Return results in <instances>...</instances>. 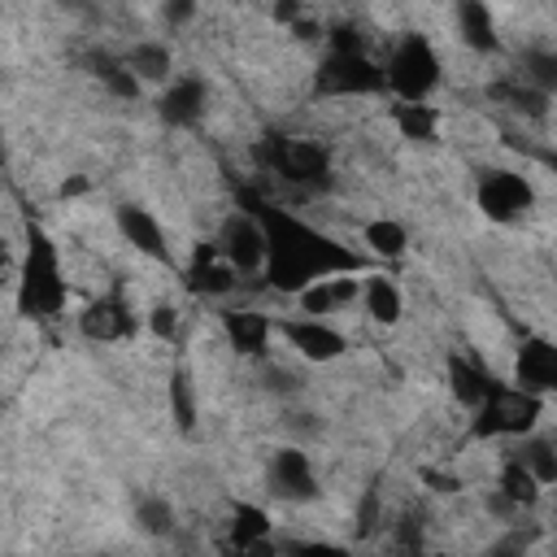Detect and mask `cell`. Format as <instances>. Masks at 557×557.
I'll list each match as a JSON object with an SVG mask.
<instances>
[{
	"mask_svg": "<svg viewBox=\"0 0 557 557\" xmlns=\"http://www.w3.org/2000/svg\"><path fill=\"white\" fill-rule=\"evenodd\" d=\"M244 205L265 226V270L261 274L270 278L274 292L300 296L309 283H318L326 274H361L366 270V261L348 244L331 239L326 231L309 226L305 218H296L270 200H257V196H244Z\"/></svg>",
	"mask_w": 557,
	"mask_h": 557,
	"instance_id": "6da1fadb",
	"label": "cell"
},
{
	"mask_svg": "<svg viewBox=\"0 0 557 557\" xmlns=\"http://www.w3.org/2000/svg\"><path fill=\"white\" fill-rule=\"evenodd\" d=\"M70 300V287L61 278V261L52 239L30 226L26 231V257H22V278H17V309L22 318H57Z\"/></svg>",
	"mask_w": 557,
	"mask_h": 557,
	"instance_id": "7a4b0ae2",
	"label": "cell"
},
{
	"mask_svg": "<svg viewBox=\"0 0 557 557\" xmlns=\"http://www.w3.org/2000/svg\"><path fill=\"white\" fill-rule=\"evenodd\" d=\"M470 435L474 440H505V435H531L540 413H544V396L518 387V383H492V392L470 409Z\"/></svg>",
	"mask_w": 557,
	"mask_h": 557,
	"instance_id": "3957f363",
	"label": "cell"
},
{
	"mask_svg": "<svg viewBox=\"0 0 557 557\" xmlns=\"http://www.w3.org/2000/svg\"><path fill=\"white\" fill-rule=\"evenodd\" d=\"M383 70H387V91H396V100H426L440 87V57L426 35H405Z\"/></svg>",
	"mask_w": 557,
	"mask_h": 557,
	"instance_id": "277c9868",
	"label": "cell"
},
{
	"mask_svg": "<svg viewBox=\"0 0 557 557\" xmlns=\"http://www.w3.org/2000/svg\"><path fill=\"white\" fill-rule=\"evenodd\" d=\"M387 87V70L370 61L366 52H326L313 70V91L318 96H374Z\"/></svg>",
	"mask_w": 557,
	"mask_h": 557,
	"instance_id": "5b68a950",
	"label": "cell"
},
{
	"mask_svg": "<svg viewBox=\"0 0 557 557\" xmlns=\"http://www.w3.org/2000/svg\"><path fill=\"white\" fill-rule=\"evenodd\" d=\"M261 157H265V165L278 178H287L296 187H309V191L331 187V152L318 139H287V135H278V139H270L261 148Z\"/></svg>",
	"mask_w": 557,
	"mask_h": 557,
	"instance_id": "8992f818",
	"label": "cell"
},
{
	"mask_svg": "<svg viewBox=\"0 0 557 557\" xmlns=\"http://www.w3.org/2000/svg\"><path fill=\"white\" fill-rule=\"evenodd\" d=\"M474 205L483 209L487 222H518L535 205V191L513 170H483L479 187H474Z\"/></svg>",
	"mask_w": 557,
	"mask_h": 557,
	"instance_id": "52a82bcc",
	"label": "cell"
},
{
	"mask_svg": "<svg viewBox=\"0 0 557 557\" xmlns=\"http://www.w3.org/2000/svg\"><path fill=\"white\" fill-rule=\"evenodd\" d=\"M235 283H239V270L226 261L222 244L218 239H200L191 248L187 270H183V287L191 296H226V292H235Z\"/></svg>",
	"mask_w": 557,
	"mask_h": 557,
	"instance_id": "ba28073f",
	"label": "cell"
},
{
	"mask_svg": "<svg viewBox=\"0 0 557 557\" xmlns=\"http://www.w3.org/2000/svg\"><path fill=\"white\" fill-rule=\"evenodd\" d=\"M218 244H222L226 261H231L239 274L265 270V226H261V218H257L252 209L226 218V226L218 231Z\"/></svg>",
	"mask_w": 557,
	"mask_h": 557,
	"instance_id": "9c48e42d",
	"label": "cell"
},
{
	"mask_svg": "<svg viewBox=\"0 0 557 557\" xmlns=\"http://www.w3.org/2000/svg\"><path fill=\"white\" fill-rule=\"evenodd\" d=\"M274 331H278L300 357H309V361H335V357L348 348V339H344L331 322H322V318H313V313H305V318H283V322H274Z\"/></svg>",
	"mask_w": 557,
	"mask_h": 557,
	"instance_id": "30bf717a",
	"label": "cell"
},
{
	"mask_svg": "<svg viewBox=\"0 0 557 557\" xmlns=\"http://www.w3.org/2000/svg\"><path fill=\"white\" fill-rule=\"evenodd\" d=\"M513 383L535 396H557V344L544 335L522 339V348L513 357Z\"/></svg>",
	"mask_w": 557,
	"mask_h": 557,
	"instance_id": "8fae6325",
	"label": "cell"
},
{
	"mask_svg": "<svg viewBox=\"0 0 557 557\" xmlns=\"http://www.w3.org/2000/svg\"><path fill=\"white\" fill-rule=\"evenodd\" d=\"M265 479H270V492H274L278 500L305 505V500H313V496H318V479H313V466H309V457H305L300 448H278V453L270 457V470H265Z\"/></svg>",
	"mask_w": 557,
	"mask_h": 557,
	"instance_id": "7c38bea8",
	"label": "cell"
},
{
	"mask_svg": "<svg viewBox=\"0 0 557 557\" xmlns=\"http://www.w3.org/2000/svg\"><path fill=\"white\" fill-rule=\"evenodd\" d=\"M135 313H131V305L117 296V292H109V296H96L83 313H78V331L87 335V339H96V344H113V339H126V335H135Z\"/></svg>",
	"mask_w": 557,
	"mask_h": 557,
	"instance_id": "4fadbf2b",
	"label": "cell"
},
{
	"mask_svg": "<svg viewBox=\"0 0 557 557\" xmlns=\"http://www.w3.org/2000/svg\"><path fill=\"white\" fill-rule=\"evenodd\" d=\"M117 231H122V239H126L131 248H139L144 257H152V261L170 265L165 231H161V222H157L144 205H117Z\"/></svg>",
	"mask_w": 557,
	"mask_h": 557,
	"instance_id": "5bb4252c",
	"label": "cell"
},
{
	"mask_svg": "<svg viewBox=\"0 0 557 557\" xmlns=\"http://www.w3.org/2000/svg\"><path fill=\"white\" fill-rule=\"evenodd\" d=\"M222 331H226V344L239 357H265L270 335H274V322L265 313H257V309H226L222 313Z\"/></svg>",
	"mask_w": 557,
	"mask_h": 557,
	"instance_id": "9a60e30c",
	"label": "cell"
},
{
	"mask_svg": "<svg viewBox=\"0 0 557 557\" xmlns=\"http://www.w3.org/2000/svg\"><path fill=\"white\" fill-rule=\"evenodd\" d=\"M161 122L165 126H196L200 113H205V83L200 78H174L165 91H161V104H157Z\"/></svg>",
	"mask_w": 557,
	"mask_h": 557,
	"instance_id": "2e32d148",
	"label": "cell"
},
{
	"mask_svg": "<svg viewBox=\"0 0 557 557\" xmlns=\"http://www.w3.org/2000/svg\"><path fill=\"white\" fill-rule=\"evenodd\" d=\"M357 296H361L357 278H348V274H326V278H318V283H309V287L300 292V313L322 318V313H331V309L352 305Z\"/></svg>",
	"mask_w": 557,
	"mask_h": 557,
	"instance_id": "e0dca14e",
	"label": "cell"
},
{
	"mask_svg": "<svg viewBox=\"0 0 557 557\" xmlns=\"http://www.w3.org/2000/svg\"><path fill=\"white\" fill-rule=\"evenodd\" d=\"M457 35L474 52H496L500 39H496V17L487 0H457Z\"/></svg>",
	"mask_w": 557,
	"mask_h": 557,
	"instance_id": "ac0fdd59",
	"label": "cell"
},
{
	"mask_svg": "<svg viewBox=\"0 0 557 557\" xmlns=\"http://www.w3.org/2000/svg\"><path fill=\"white\" fill-rule=\"evenodd\" d=\"M231 535H226V544L231 548H239V553H248V548H265V540H270V513L261 509V505H248V500H239L235 509H231Z\"/></svg>",
	"mask_w": 557,
	"mask_h": 557,
	"instance_id": "d6986e66",
	"label": "cell"
},
{
	"mask_svg": "<svg viewBox=\"0 0 557 557\" xmlns=\"http://www.w3.org/2000/svg\"><path fill=\"white\" fill-rule=\"evenodd\" d=\"M492 374L479 366V361H470V357H448V387H453V396L466 405V409H474L487 392H492Z\"/></svg>",
	"mask_w": 557,
	"mask_h": 557,
	"instance_id": "ffe728a7",
	"label": "cell"
},
{
	"mask_svg": "<svg viewBox=\"0 0 557 557\" xmlns=\"http://www.w3.org/2000/svg\"><path fill=\"white\" fill-rule=\"evenodd\" d=\"M392 126H396L405 139H435L440 109L426 104V100H396V104H392Z\"/></svg>",
	"mask_w": 557,
	"mask_h": 557,
	"instance_id": "44dd1931",
	"label": "cell"
},
{
	"mask_svg": "<svg viewBox=\"0 0 557 557\" xmlns=\"http://www.w3.org/2000/svg\"><path fill=\"white\" fill-rule=\"evenodd\" d=\"M496 487H500V500L505 505H513V509H522V505H535V496H540V479L509 453L505 457V466H500V479H496Z\"/></svg>",
	"mask_w": 557,
	"mask_h": 557,
	"instance_id": "7402d4cb",
	"label": "cell"
},
{
	"mask_svg": "<svg viewBox=\"0 0 557 557\" xmlns=\"http://www.w3.org/2000/svg\"><path fill=\"white\" fill-rule=\"evenodd\" d=\"M361 300H366V313L374 318V322H383V326H392L396 318H400V292H396V283L392 278H383V274H374V278H366V287H361Z\"/></svg>",
	"mask_w": 557,
	"mask_h": 557,
	"instance_id": "603a6c76",
	"label": "cell"
},
{
	"mask_svg": "<svg viewBox=\"0 0 557 557\" xmlns=\"http://www.w3.org/2000/svg\"><path fill=\"white\" fill-rule=\"evenodd\" d=\"M91 74L104 83V91H113L117 100H135L139 96V74L126 65V61H117V57H91Z\"/></svg>",
	"mask_w": 557,
	"mask_h": 557,
	"instance_id": "cb8c5ba5",
	"label": "cell"
},
{
	"mask_svg": "<svg viewBox=\"0 0 557 557\" xmlns=\"http://www.w3.org/2000/svg\"><path fill=\"white\" fill-rule=\"evenodd\" d=\"M513 457H518L544 487L557 483V444H548V440H540V435H522V444H518Z\"/></svg>",
	"mask_w": 557,
	"mask_h": 557,
	"instance_id": "d4e9b609",
	"label": "cell"
},
{
	"mask_svg": "<svg viewBox=\"0 0 557 557\" xmlns=\"http://www.w3.org/2000/svg\"><path fill=\"white\" fill-rule=\"evenodd\" d=\"M366 244H370V252L374 257H400L405 252V244H409V235H405V226L400 222H392V218H374V222H366Z\"/></svg>",
	"mask_w": 557,
	"mask_h": 557,
	"instance_id": "484cf974",
	"label": "cell"
},
{
	"mask_svg": "<svg viewBox=\"0 0 557 557\" xmlns=\"http://www.w3.org/2000/svg\"><path fill=\"white\" fill-rule=\"evenodd\" d=\"M522 83H531L535 91L553 96V91H557V52H548V48H527V52H522Z\"/></svg>",
	"mask_w": 557,
	"mask_h": 557,
	"instance_id": "4316f807",
	"label": "cell"
},
{
	"mask_svg": "<svg viewBox=\"0 0 557 557\" xmlns=\"http://www.w3.org/2000/svg\"><path fill=\"white\" fill-rule=\"evenodd\" d=\"M126 65H131L144 83H157V78L170 74V48H161V44H135V48L126 52Z\"/></svg>",
	"mask_w": 557,
	"mask_h": 557,
	"instance_id": "83f0119b",
	"label": "cell"
},
{
	"mask_svg": "<svg viewBox=\"0 0 557 557\" xmlns=\"http://www.w3.org/2000/svg\"><path fill=\"white\" fill-rule=\"evenodd\" d=\"M170 413H174L178 431H196V392H191L187 370L170 374Z\"/></svg>",
	"mask_w": 557,
	"mask_h": 557,
	"instance_id": "f1b7e54d",
	"label": "cell"
},
{
	"mask_svg": "<svg viewBox=\"0 0 557 557\" xmlns=\"http://www.w3.org/2000/svg\"><path fill=\"white\" fill-rule=\"evenodd\" d=\"M135 522H139V531L144 535H170V527H174V509L161 500V496H139L135 500Z\"/></svg>",
	"mask_w": 557,
	"mask_h": 557,
	"instance_id": "f546056e",
	"label": "cell"
},
{
	"mask_svg": "<svg viewBox=\"0 0 557 557\" xmlns=\"http://www.w3.org/2000/svg\"><path fill=\"white\" fill-rule=\"evenodd\" d=\"M148 326H152L157 339H174V335H178V313H174L170 305H157V309L148 313Z\"/></svg>",
	"mask_w": 557,
	"mask_h": 557,
	"instance_id": "4dcf8cb0",
	"label": "cell"
},
{
	"mask_svg": "<svg viewBox=\"0 0 557 557\" xmlns=\"http://www.w3.org/2000/svg\"><path fill=\"white\" fill-rule=\"evenodd\" d=\"M326 39H331L335 52H361V35H357V26H344V22H339V26H331Z\"/></svg>",
	"mask_w": 557,
	"mask_h": 557,
	"instance_id": "1f68e13d",
	"label": "cell"
},
{
	"mask_svg": "<svg viewBox=\"0 0 557 557\" xmlns=\"http://www.w3.org/2000/svg\"><path fill=\"white\" fill-rule=\"evenodd\" d=\"M161 13H165V22H170V26H183V22L196 13V0H165V9H161Z\"/></svg>",
	"mask_w": 557,
	"mask_h": 557,
	"instance_id": "d6a6232c",
	"label": "cell"
},
{
	"mask_svg": "<svg viewBox=\"0 0 557 557\" xmlns=\"http://www.w3.org/2000/svg\"><path fill=\"white\" fill-rule=\"evenodd\" d=\"M274 17H278L283 26H292V22H300V4H296V0H274Z\"/></svg>",
	"mask_w": 557,
	"mask_h": 557,
	"instance_id": "836d02e7",
	"label": "cell"
},
{
	"mask_svg": "<svg viewBox=\"0 0 557 557\" xmlns=\"http://www.w3.org/2000/svg\"><path fill=\"white\" fill-rule=\"evenodd\" d=\"M544 165H548V170L557 174V152H544Z\"/></svg>",
	"mask_w": 557,
	"mask_h": 557,
	"instance_id": "e575fe53",
	"label": "cell"
}]
</instances>
